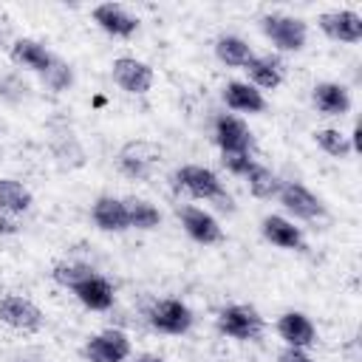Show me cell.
I'll return each instance as SVG.
<instances>
[{
  "label": "cell",
  "instance_id": "cell-1",
  "mask_svg": "<svg viewBox=\"0 0 362 362\" xmlns=\"http://www.w3.org/2000/svg\"><path fill=\"white\" fill-rule=\"evenodd\" d=\"M175 184L181 189H187L192 198H201V201H215L221 209H232V198L226 195L221 178L209 170V167H201V164H184L175 170Z\"/></svg>",
  "mask_w": 362,
  "mask_h": 362
},
{
  "label": "cell",
  "instance_id": "cell-2",
  "mask_svg": "<svg viewBox=\"0 0 362 362\" xmlns=\"http://www.w3.org/2000/svg\"><path fill=\"white\" fill-rule=\"evenodd\" d=\"M260 31L280 51H303L308 40V25L291 14H266L260 17Z\"/></svg>",
  "mask_w": 362,
  "mask_h": 362
},
{
  "label": "cell",
  "instance_id": "cell-3",
  "mask_svg": "<svg viewBox=\"0 0 362 362\" xmlns=\"http://www.w3.org/2000/svg\"><path fill=\"white\" fill-rule=\"evenodd\" d=\"M215 325L221 334H226L229 339H238V342H249L263 334V317L252 305H240V303L221 308Z\"/></svg>",
  "mask_w": 362,
  "mask_h": 362
},
{
  "label": "cell",
  "instance_id": "cell-4",
  "mask_svg": "<svg viewBox=\"0 0 362 362\" xmlns=\"http://www.w3.org/2000/svg\"><path fill=\"white\" fill-rule=\"evenodd\" d=\"M119 170L130 178H150L156 173V167L161 164V147L153 144V141H144V139H136V141H127L119 156Z\"/></svg>",
  "mask_w": 362,
  "mask_h": 362
},
{
  "label": "cell",
  "instance_id": "cell-5",
  "mask_svg": "<svg viewBox=\"0 0 362 362\" xmlns=\"http://www.w3.org/2000/svg\"><path fill=\"white\" fill-rule=\"evenodd\" d=\"M147 320L150 325L158 331V334H170V337H181L192 328V311L187 303L175 300V297H167V300H156L147 311Z\"/></svg>",
  "mask_w": 362,
  "mask_h": 362
},
{
  "label": "cell",
  "instance_id": "cell-6",
  "mask_svg": "<svg viewBox=\"0 0 362 362\" xmlns=\"http://www.w3.org/2000/svg\"><path fill=\"white\" fill-rule=\"evenodd\" d=\"M277 198H280L283 209L291 212V215L300 218V221H320V218L328 215V212H325V204H322L308 187H303V184H297V181L280 184Z\"/></svg>",
  "mask_w": 362,
  "mask_h": 362
},
{
  "label": "cell",
  "instance_id": "cell-7",
  "mask_svg": "<svg viewBox=\"0 0 362 362\" xmlns=\"http://www.w3.org/2000/svg\"><path fill=\"white\" fill-rule=\"evenodd\" d=\"M215 144L221 153H255V136L235 113H221L215 119Z\"/></svg>",
  "mask_w": 362,
  "mask_h": 362
},
{
  "label": "cell",
  "instance_id": "cell-8",
  "mask_svg": "<svg viewBox=\"0 0 362 362\" xmlns=\"http://www.w3.org/2000/svg\"><path fill=\"white\" fill-rule=\"evenodd\" d=\"M0 322H6V325L14 328V331L34 334V331L42 328V311H40L28 297L8 294V297L0 300Z\"/></svg>",
  "mask_w": 362,
  "mask_h": 362
},
{
  "label": "cell",
  "instance_id": "cell-9",
  "mask_svg": "<svg viewBox=\"0 0 362 362\" xmlns=\"http://www.w3.org/2000/svg\"><path fill=\"white\" fill-rule=\"evenodd\" d=\"M82 354L90 362H127L130 359V339H127V334H122L116 328H107V331L93 334L85 342Z\"/></svg>",
  "mask_w": 362,
  "mask_h": 362
},
{
  "label": "cell",
  "instance_id": "cell-10",
  "mask_svg": "<svg viewBox=\"0 0 362 362\" xmlns=\"http://www.w3.org/2000/svg\"><path fill=\"white\" fill-rule=\"evenodd\" d=\"M178 221H181L184 232H187L195 243L215 246V243L223 240L221 223L215 221V215H209V212L201 209V206H181V209H178Z\"/></svg>",
  "mask_w": 362,
  "mask_h": 362
},
{
  "label": "cell",
  "instance_id": "cell-11",
  "mask_svg": "<svg viewBox=\"0 0 362 362\" xmlns=\"http://www.w3.org/2000/svg\"><path fill=\"white\" fill-rule=\"evenodd\" d=\"M113 82L127 93H147L153 88V68L136 57L113 59Z\"/></svg>",
  "mask_w": 362,
  "mask_h": 362
},
{
  "label": "cell",
  "instance_id": "cell-12",
  "mask_svg": "<svg viewBox=\"0 0 362 362\" xmlns=\"http://www.w3.org/2000/svg\"><path fill=\"white\" fill-rule=\"evenodd\" d=\"M317 25L328 40H337V42H359L362 40V17L348 8L320 14Z\"/></svg>",
  "mask_w": 362,
  "mask_h": 362
},
{
  "label": "cell",
  "instance_id": "cell-13",
  "mask_svg": "<svg viewBox=\"0 0 362 362\" xmlns=\"http://www.w3.org/2000/svg\"><path fill=\"white\" fill-rule=\"evenodd\" d=\"M8 57H11L14 65H20V68H25V71H34V74H40V76H42V74L54 65V59H57L42 42L28 40V37L14 40L11 48H8Z\"/></svg>",
  "mask_w": 362,
  "mask_h": 362
},
{
  "label": "cell",
  "instance_id": "cell-14",
  "mask_svg": "<svg viewBox=\"0 0 362 362\" xmlns=\"http://www.w3.org/2000/svg\"><path fill=\"white\" fill-rule=\"evenodd\" d=\"M277 334L288 348H311L317 342V328L303 311H286L277 320Z\"/></svg>",
  "mask_w": 362,
  "mask_h": 362
},
{
  "label": "cell",
  "instance_id": "cell-15",
  "mask_svg": "<svg viewBox=\"0 0 362 362\" xmlns=\"http://www.w3.org/2000/svg\"><path fill=\"white\" fill-rule=\"evenodd\" d=\"M93 23L102 31L113 34V37H133L139 31V20L124 6H119V3H102V6H96L93 8Z\"/></svg>",
  "mask_w": 362,
  "mask_h": 362
},
{
  "label": "cell",
  "instance_id": "cell-16",
  "mask_svg": "<svg viewBox=\"0 0 362 362\" xmlns=\"http://www.w3.org/2000/svg\"><path fill=\"white\" fill-rule=\"evenodd\" d=\"M90 218L102 232H124L130 229L127 223V209H124V198H113V195H99L90 206Z\"/></svg>",
  "mask_w": 362,
  "mask_h": 362
},
{
  "label": "cell",
  "instance_id": "cell-17",
  "mask_svg": "<svg viewBox=\"0 0 362 362\" xmlns=\"http://www.w3.org/2000/svg\"><path fill=\"white\" fill-rule=\"evenodd\" d=\"M311 102L325 116H345L351 110L348 88L339 85V82H317L314 90H311Z\"/></svg>",
  "mask_w": 362,
  "mask_h": 362
},
{
  "label": "cell",
  "instance_id": "cell-18",
  "mask_svg": "<svg viewBox=\"0 0 362 362\" xmlns=\"http://www.w3.org/2000/svg\"><path fill=\"white\" fill-rule=\"evenodd\" d=\"M223 102H226V107H232V110H238V113H263V110H266L263 93H260L255 85L240 82V79L226 82V88H223Z\"/></svg>",
  "mask_w": 362,
  "mask_h": 362
},
{
  "label": "cell",
  "instance_id": "cell-19",
  "mask_svg": "<svg viewBox=\"0 0 362 362\" xmlns=\"http://www.w3.org/2000/svg\"><path fill=\"white\" fill-rule=\"evenodd\" d=\"M74 294H76V300H79L85 308H90V311H107V308L113 305V300H116L110 280H105L102 274H90L88 280H82V283L74 288Z\"/></svg>",
  "mask_w": 362,
  "mask_h": 362
},
{
  "label": "cell",
  "instance_id": "cell-20",
  "mask_svg": "<svg viewBox=\"0 0 362 362\" xmlns=\"http://www.w3.org/2000/svg\"><path fill=\"white\" fill-rule=\"evenodd\" d=\"M263 238L277 249H303V232L283 215H266L260 223Z\"/></svg>",
  "mask_w": 362,
  "mask_h": 362
},
{
  "label": "cell",
  "instance_id": "cell-21",
  "mask_svg": "<svg viewBox=\"0 0 362 362\" xmlns=\"http://www.w3.org/2000/svg\"><path fill=\"white\" fill-rule=\"evenodd\" d=\"M246 74H249V85L263 90H274L283 82V65L274 57H252L246 62Z\"/></svg>",
  "mask_w": 362,
  "mask_h": 362
},
{
  "label": "cell",
  "instance_id": "cell-22",
  "mask_svg": "<svg viewBox=\"0 0 362 362\" xmlns=\"http://www.w3.org/2000/svg\"><path fill=\"white\" fill-rule=\"evenodd\" d=\"M34 204L31 192L25 184L14 181V178H0V215H23L28 212Z\"/></svg>",
  "mask_w": 362,
  "mask_h": 362
},
{
  "label": "cell",
  "instance_id": "cell-23",
  "mask_svg": "<svg viewBox=\"0 0 362 362\" xmlns=\"http://www.w3.org/2000/svg\"><path fill=\"white\" fill-rule=\"evenodd\" d=\"M215 57H218L223 65H229V68H246V62H249L255 54H252V48H249L246 40H240V37H235V34H223V37L215 40Z\"/></svg>",
  "mask_w": 362,
  "mask_h": 362
},
{
  "label": "cell",
  "instance_id": "cell-24",
  "mask_svg": "<svg viewBox=\"0 0 362 362\" xmlns=\"http://www.w3.org/2000/svg\"><path fill=\"white\" fill-rule=\"evenodd\" d=\"M124 209H127V223L130 229H141V232H150L161 223V212L158 206H153L150 201L144 198H124Z\"/></svg>",
  "mask_w": 362,
  "mask_h": 362
},
{
  "label": "cell",
  "instance_id": "cell-25",
  "mask_svg": "<svg viewBox=\"0 0 362 362\" xmlns=\"http://www.w3.org/2000/svg\"><path fill=\"white\" fill-rule=\"evenodd\" d=\"M243 178H246L249 192H252L255 198H277L280 184H283L269 167H263V164H257V161L249 167V173H246Z\"/></svg>",
  "mask_w": 362,
  "mask_h": 362
},
{
  "label": "cell",
  "instance_id": "cell-26",
  "mask_svg": "<svg viewBox=\"0 0 362 362\" xmlns=\"http://www.w3.org/2000/svg\"><path fill=\"white\" fill-rule=\"evenodd\" d=\"M314 141H317V147H320L322 153H328V156H334V158H348V156L354 153L348 136H342V133L334 130V127L314 130Z\"/></svg>",
  "mask_w": 362,
  "mask_h": 362
},
{
  "label": "cell",
  "instance_id": "cell-27",
  "mask_svg": "<svg viewBox=\"0 0 362 362\" xmlns=\"http://www.w3.org/2000/svg\"><path fill=\"white\" fill-rule=\"evenodd\" d=\"M90 274H96L88 263H79V260H68V263H57L54 266V272H51V277H54V283H59L62 288H76L82 280H88Z\"/></svg>",
  "mask_w": 362,
  "mask_h": 362
},
{
  "label": "cell",
  "instance_id": "cell-28",
  "mask_svg": "<svg viewBox=\"0 0 362 362\" xmlns=\"http://www.w3.org/2000/svg\"><path fill=\"white\" fill-rule=\"evenodd\" d=\"M42 82H45L51 90H57V93H59V90H65V88L74 82V71H71V65H65V62L57 57V59H54V65L42 74Z\"/></svg>",
  "mask_w": 362,
  "mask_h": 362
},
{
  "label": "cell",
  "instance_id": "cell-29",
  "mask_svg": "<svg viewBox=\"0 0 362 362\" xmlns=\"http://www.w3.org/2000/svg\"><path fill=\"white\" fill-rule=\"evenodd\" d=\"M221 164L235 175H246L249 167L255 164V158H252V153H221Z\"/></svg>",
  "mask_w": 362,
  "mask_h": 362
},
{
  "label": "cell",
  "instance_id": "cell-30",
  "mask_svg": "<svg viewBox=\"0 0 362 362\" xmlns=\"http://www.w3.org/2000/svg\"><path fill=\"white\" fill-rule=\"evenodd\" d=\"M277 362H314L308 354H305V348H283L280 351V356H277Z\"/></svg>",
  "mask_w": 362,
  "mask_h": 362
},
{
  "label": "cell",
  "instance_id": "cell-31",
  "mask_svg": "<svg viewBox=\"0 0 362 362\" xmlns=\"http://www.w3.org/2000/svg\"><path fill=\"white\" fill-rule=\"evenodd\" d=\"M14 232H17V223L8 215H0V235H14Z\"/></svg>",
  "mask_w": 362,
  "mask_h": 362
},
{
  "label": "cell",
  "instance_id": "cell-32",
  "mask_svg": "<svg viewBox=\"0 0 362 362\" xmlns=\"http://www.w3.org/2000/svg\"><path fill=\"white\" fill-rule=\"evenodd\" d=\"M133 362H164L161 356H156V354H139Z\"/></svg>",
  "mask_w": 362,
  "mask_h": 362
},
{
  "label": "cell",
  "instance_id": "cell-33",
  "mask_svg": "<svg viewBox=\"0 0 362 362\" xmlns=\"http://www.w3.org/2000/svg\"><path fill=\"white\" fill-rule=\"evenodd\" d=\"M3 42H6V37H3V28H0V48H3Z\"/></svg>",
  "mask_w": 362,
  "mask_h": 362
}]
</instances>
